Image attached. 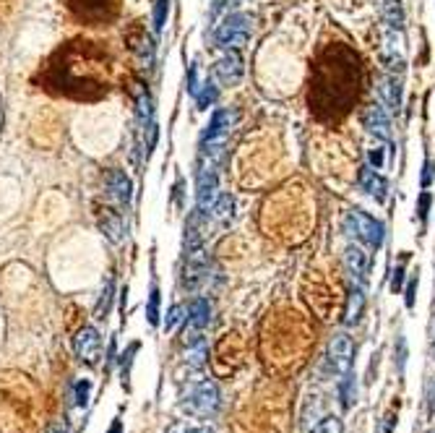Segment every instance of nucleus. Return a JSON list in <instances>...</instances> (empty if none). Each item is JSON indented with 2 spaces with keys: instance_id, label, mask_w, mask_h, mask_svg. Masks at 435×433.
Returning a JSON list of instances; mask_svg holds the SVG:
<instances>
[{
  "instance_id": "dca6fc26",
  "label": "nucleus",
  "mask_w": 435,
  "mask_h": 433,
  "mask_svg": "<svg viewBox=\"0 0 435 433\" xmlns=\"http://www.w3.org/2000/svg\"><path fill=\"white\" fill-rule=\"evenodd\" d=\"M365 314V290L362 285H352L346 293V305H344V326H357L360 318Z\"/></svg>"
},
{
  "instance_id": "39448f33",
  "label": "nucleus",
  "mask_w": 435,
  "mask_h": 433,
  "mask_svg": "<svg viewBox=\"0 0 435 433\" xmlns=\"http://www.w3.org/2000/svg\"><path fill=\"white\" fill-rule=\"evenodd\" d=\"M250 31H253L250 16H245V13H227L224 21L217 27V34H214V37H217V42L222 47L238 50L250 40Z\"/></svg>"
},
{
  "instance_id": "4c0bfd02",
  "label": "nucleus",
  "mask_w": 435,
  "mask_h": 433,
  "mask_svg": "<svg viewBox=\"0 0 435 433\" xmlns=\"http://www.w3.org/2000/svg\"><path fill=\"white\" fill-rule=\"evenodd\" d=\"M185 87H188V91L196 97L198 94V89H201V84H198V68L196 66H190V71H188V81H185Z\"/></svg>"
},
{
  "instance_id": "6ab92c4d",
  "label": "nucleus",
  "mask_w": 435,
  "mask_h": 433,
  "mask_svg": "<svg viewBox=\"0 0 435 433\" xmlns=\"http://www.w3.org/2000/svg\"><path fill=\"white\" fill-rule=\"evenodd\" d=\"M378 10H381V19L391 31L404 29V6L402 0H378Z\"/></svg>"
},
{
  "instance_id": "e433bc0d",
  "label": "nucleus",
  "mask_w": 435,
  "mask_h": 433,
  "mask_svg": "<svg viewBox=\"0 0 435 433\" xmlns=\"http://www.w3.org/2000/svg\"><path fill=\"white\" fill-rule=\"evenodd\" d=\"M404 274H406V269H404V261H402V264L394 269V277H391V290H394V293L402 290V285H404Z\"/></svg>"
},
{
  "instance_id": "423d86ee",
  "label": "nucleus",
  "mask_w": 435,
  "mask_h": 433,
  "mask_svg": "<svg viewBox=\"0 0 435 433\" xmlns=\"http://www.w3.org/2000/svg\"><path fill=\"white\" fill-rule=\"evenodd\" d=\"M352 363H355V342L346 332H339L328 342V365L337 376H346L352 374Z\"/></svg>"
},
{
  "instance_id": "7c9ffc66",
  "label": "nucleus",
  "mask_w": 435,
  "mask_h": 433,
  "mask_svg": "<svg viewBox=\"0 0 435 433\" xmlns=\"http://www.w3.org/2000/svg\"><path fill=\"white\" fill-rule=\"evenodd\" d=\"M167 13H169V0H157V6H154V29L157 31L165 29Z\"/></svg>"
},
{
  "instance_id": "a18cd8bd",
  "label": "nucleus",
  "mask_w": 435,
  "mask_h": 433,
  "mask_svg": "<svg viewBox=\"0 0 435 433\" xmlns=\"http://www.w3.org/2000/svg\"><path fill=\"white\" fill-rule=\"evenodd\" d=\"M430 433H435V431H430Z\"/></svg>"
},
{
  "instance_id": "a19ab883",
  "label": "nucleus",
  "mask_w": 435,
  "mask_h": 433,
  "mask_svg": "<svg viewBox=\"0 0 435 433\" xmlns=\"http://www.w3.org/2000/svg\"><path fill=\"white\" fill-rule=\"evenodd\" d=\"M427 407H430V413L435 415V381L430 384V389H427Z\"/></svg>"
},
{
  "instance_id": "aec40b11",
  "label": "nucleus",
  "mask_w": 435,
  "mask_h": 433,
  "mask_svg": "<svg viewBox=\"0 0 435 433\" xmlns=\"http://www.w3.org/2000/svg\"><path fill=\"white\" fill-rule=\"evenodd\" d=\"M128 42H130V50H133V52H136V55L141 58V63H146V66H151V63H154V40L148 37L146 31L136 29L128 37Z\"/></svg>"
},
{
  "instance_id": "f257e3e1",
  "label": "nucleus",
  "mask_w": 435,
  "mask_h": 433,
  "mask_svg": "<svg viewBox=\"0 0 435 433\" xmlns=\"http://www.w3.org/2000/svg\"><path fill=\"white\" fill-rule=\"evenodd\" d=\"M360 97V58L344 45L321 52L310 76V110L321 120H337Z\"/></svg>"
},
{
  "instance_id": "473e14b6",
  "label": "nucleus",
  "mask_w": 435,
  "mask_h": 433,
  "mask_svg": "<svg viewBox=\"0 0 435 433\" xmlns=\"http://www.w3.org/2000/svg\"><path fill=\"white\" fill-rule=\"evenodd\" d=\"M433 180H435V165L430 162V159H425V162H422V177H420V186L430 188L433 186Z\"/></svg>"
},
{
  "instance_id": "ea45409f",
  "label": "nucleus",
  "mask_w": 435,
  "mask_h": 433,
  "mask_svg": "<svg viewBox=\"0 0 435 433\" xmlns=\"http://www.w3.org/2000/svg\"><path fill=\"white\" fill-rule=\"evenodd\" d=\"M394 423H396V420H394V413H388L386 418H383V423H381L376 428V433H391V431H394Z\"/></svg>"
},
{
  "instance_id": "9d476101",
  "label": "nucleus",
  "mask_w": 435,
  "mask_h": 433,
  "mask_svg": "<svg viewBox=\"0 0 435 433\" xmlns=\"http://www.w3.org/2000/svg\"><path fill=\"white\" fill-rule=\"evenodd\" d=\"M344 269H346V274L352 277V282H355V285L365 287L367 274H370V254H367V251L360 246V243L346 246V251H344Z\"/></svg>"
},
{
  "instance_id": "20e7f679",
  "label": "nucleus",
  "mask_w": 435,
  "mask_h": 433,
  "mask_svg": "<svg viewBox=\"0 0 435 433\" xmlns=\"http://www.w3.org/2000/svg\"><path fill=\"white\" fill-rule=\"evenodd\" d=\"M180 407L193 418H211L219 410V389L211 381H198L183 394Z\"/></svg>"
},
{
  "instance_id": "7ed1b4c3",
  "label": "nucleus",
  "mask_w": 435,
  "mask_h": 433,
  "mask_svg": "<svg viewBox=\"0 0 435 433\" xmlns=\"http://www.w3.org/2000/svg\"><path fill=\"white\" fill-rule=\"evenodd\" d=\"M342 227H344L346 235L355 237L360 246L373 248V251H378L386 240V225L373 214H367L365 209H349Z\"/></svg>"
},
{
  "instance_id": "9b49d317",
  "label": "nucleus",
  "mask_w": 435,
  "mask_h": 433,
  "mask_svg": "<svg viewBox=\"0 0 435 433\" xmlns=\"http://www.w3.org/2000/svg\"><path fill=\"white\" fill-rule=\"evenodd\" d=\"M235 123H238V112H235V110H229V108L217 110V112L211 115V120H208L204 136H201V144H206V141H227L229 131H232Z\"/></svg>"
},
{
  "instance_id": "2eb2a0df",
  "label": "nucleus",
  "mask_w": 435,
  "mask_h": 433,
  "mask_svg": "<svg viewBox=\"0 0 435 433\" xmlns=\"http://www.w3.org/2000/svg\"><path fill=\"white\" fill-rule=\"evenodd\" d=\"M214 73H217V79L222 81L224 87H235V84H240L243 73H245L243 58H240L238 52H227L224 58L217 60V66H214Z\"/></svg>"
},
{
  "instance_id": "58836bf2",
  "label": "nucleus",
  "mask_w": 435,
  "mask_h": 433,
  "mask_svg": "<svg viewBox=\"0 0 435 433\" xmlns=\"http://www.w3.org/2000/svg\"><path fill=\"white\" fill-rule=\"evenodd\" d=\"M415 293H417V277H412L409 285H406V308L415 305Z\"/></svg>"
},
{
  "instance_id": "a211bd4d",
  "label": "nucleus",
  "mask_w": 435,
  "mask_h": 433,
  "mask_svg": "<svg viewBox=\"0 0 435 433\" xmlns=\"http://www.w3.org/2000/svg\"><path fill=\"white\" fill-rule=\"evenodd\" d=\"M97 219H99V230H102V235L107 237L109 243H120L123 240V219L120 214L115 212L112 207H105L97 212Z\"/></svg>"
},
{
  "instance_id": "f03ea898",
  "label": "nucleus",
  "mask_w": 435,
  "mask_h": 433,
  "mask_svg": "<svg viewBox=\"0 0 435 433\" xmlns=\"http://www.w3.org/2000/svg\"><path fill=\"white\" fill-rule=\"evenodd\" d=\"M99 71H105V55L91 42H70L47 63L42 84L55 94L91 102L107 91V81L99 76Z\"/></svg>"
},
{
  "instance_id": "4be33fe9",
  "label": "nucleus",
  "mask_w": 435,
  "mask_h": 433,
  "mask_svg": "<svg viewBox=\"0 0 435 433\" xmlns=\"http://www.w3.org/2000/svg\"><path fill=\"white\" fill-rule=\"evenodd\" d=\"M206 355H208V347H206V339H204V337H193V339H188L185 360H188L193 368H201V365L206 363Z\"/></svg>"
},
{
  "instance_id": "f3484780",
  "label": "nucleus",
  "mask_w": 435,
  "mask_h": 433,
  "mask_svg": "<svg viewBox=\"0 0 435 433\" xmlns=\"http://www.w3.org/2000/svg\"><path fill=\"white\" fill-rule=\"evenodd\" d=\"M107 193L120 207H128L130 196H133V186H130V177L123 173V170H109L107 175Z\"/></svg>"
},
{
  "instance_id": "c9c22d12",
  "label": "nucleus",
  "mask_w": 435,
  "mask_h": 433,
  "mask_svg": "<svg viewBox=\"0 0 435 433\" xmlns=\"http://www.w3.org/2000/svg\"><path fill=\"white\" fill-rule=\"evenodd\" d=\"M136 353H139V345L133 342V345L128 347V353L123 355V384L128 381V368H130V363H133V355H136Z\"/></svg>"
},
{
  "instance_id": "f8f14e48",
  "label": "nucleus",
  "mask_w": 435,
  "mask_h": 433,
  "mask_svg": "<svg viewBox=\"0 0 435 433\" xmlns=\"http://www.w3.org/2000/svg\"><path fill=\"white\" fill-rule=\"evenodd\" d=\"M357 186L362 188L370 198H376L378 204H383L388 198V180L370 165H362L357 170Z\"/></svg>"
},
{
  "instance_id": "412c9836",
  "label": "nucleus",
  "mask_w": 435,
  "mask_h": 433,
  "mask_svg": "<svg viewBox=\"0 0 435 433\" xmlns=\"http://www.w3.org/2000/svg\"><path fill=\"white\" fill-rule=\"evenodd\" d=\"M211 321V303L206 298H193L188 305V324L193 329H204Z\"/></svg>"
},
{
  "instance_id": "f704fd0d",
  "label": "nucleus",
  "mask_w": 435,
  "mask_h": 433,
  "mask_svg": "<svg viewBox=\"0 0 435 433\" xmlns=\"http://www.w3.org/2000/svg\"><path fill=\"white\" fill-rule=\"evenodd\" d=\"M89 389H91V384L86 381V379L76 384V404H79V407H84V404H86V399H89Z\"/></svg>"
},
{
  "instance_id": "5701e85b",
  "label": "nucleus",
  "mask_w": 435,
  "mask_h": 433,
  "mask_svg": "<svg viewBox=\"0 0 435 433\" xmlns=\"http://www.w3.org/2000/svg\"><path fill=\"white\" fill-rule=\"evenodd\" d=\"M211 214H214V219L217 222H229L232 219V214H235V198L229 196V193H222V196H217V201L211 204Z\"/></svg>"
},
{
  "instance_id": "6e6552de",
  "label": "nucleus",
  "mask_w": 435,
  "mask_h": 433,
  "mask_svg": "<svg viewBox=\"0 0 435 433\" xmlns=\"http://www.w3.org/2000/svg\"><path fill=\"white\" fill-rule=\"evenodd\" d=\"M73 16L86 24H102L115 13V0H68Z\"/></svg>"
},
{
  "instance_id": "4468645a",
  "label": "nucleus",
  "mask_w": 435,
  "mask_h": 433,
  "mask_svg": "<svg viewBox=\"0 0 435 433\" xmlns=\"http://www.w3.org/2000/svg\"><path fill=\"white\" fill-rule=\"evenodd\" d=\"M217 188H219L217 170H198V191H196L198 212H208L211 209V204L217 201Z\"/></svg>"
},
{
  "instance_id": "c03bdc74",
  "label": "nucleus",
  "mask_w": 435,
  "mask_h": 433,
  "mask_svg": "<svg viewBox=\"0 0 435 433\" xmlns=\"http://www.w3.org/2000/svg\"><path fill=\"white\" fill-rule=\"evenodd\" d=\"M49 433H66V428H63V425H55V428H49Z\"/></svg>"
},
{
  "instance_id": "bb28decb",
  "label": "nucleus",
  "mask_w": 435,
  "mask_h": 433,
  "mask_svg": "<svg viewBox=\"0 0 435 433\" xmlns=\"http://www.w3.org/2000/svg\"><path fill=\"white\" fill-rule=\"evenodd\" d=\"M136 115H139L141 123H146L151 118V97H148L144 89L136 91Z\"/></svg>"
},
{
  "instance_id": "393cba45",
  "label": "nucleus",
  "mask_w": 435,
  "mask_h": 433,
  "mask_svg": "<svg viewBox=\"0 0 435 433\" xmlns=\"http://www.w3.org/2000/svg\"><path fill=\"white\" fill-rule=\"evenodd\" d=\"M217 97H219V91H217V87H214L211 81L201 84V89H198V94H196L198 110H208L211 105H214V102H217Z\"/></svg>"
},
{
  "instance_id": "a878e982",
  "label": "nucleus",
  "mask_w": 435,
  "mask_h": 433,
  "mask_svg": "<svg viewBox=\"0 0 435 433\" xmlns=\"http://www.w3.org/2000/svg\"><path fill=\"white\" fill-rule=\"evenodd\" d=\"M339 394H342V404H344V407H352V402H355V397H357V386H355V379H352V374L342 376Z\"/></svg>"
},
{
  "instance_id": "ddd939ff",
  "label": "nucleus",
  "mask_w": 435,
  "mask_h": 433,
  "mask_svg": "<svg viewBox=\"0 0 435 433\" xmlns=\"http://www.w3.org/2000/svg\"><path fill=\"white\" fill-rule=\"evenodd\" d=\"M378 94L386 110L399 112L402 110V99H404V87H402V76L399 73H386L378 79Z\"/></svg>"
},
{
  "instance_id": "c85d7f7f",
  "label": "nucleus",
  "mask_w": 435,
  "mask_h": 433,
  "mask_svg": "<svg viewBox=\"0 0 435 433\" xmlns=\"http://www.w3.org/2000/svg\"><path fill=\"white\" fill-rule=\"evenodd\" d=\"M146 318L148 324H159V287H151V295H148V308H146Z\"/></svg>"
},
{
  "instance_id": "cd10ccee",
  "label": "nucleus",
  "mask_w": 435,
  "mask_h": 433,
  "mask_svg": "<svg viewBox=\"0 0 435 433\" xmlns=\"http://www.w3.org/2000/svg\"><path fill=\"white\" fill-rule=\"evenodd\" d=\"M310 433H344V425H342L337 415H326Z\"/></svg>"
},
{
  "instance_id": "2f4dec72",
  "label": "nucleus",
  "mask_w": 435,
  "mask_h": 433,
  "mask_svg": "<svg viewBox=\"0 0 435 433\" xmlns=\"http://www.w3.org/2000/svg\"><path fill=\"white\" fill-rule=\"evenodd\" d=\"M383 162H386V149H383V147L367 149V165H370V168L381 170V168H383Z\"/></svg>"
},
{
  "instance_id": "37998d69",
  "label": "nucleus",
  "mask_w": 435,
  "mask_h": 433,
  "mask_svg": "<svg viewBox=\"0 0 435 433\" xmlns=\"http://www.w3.org/2000/svg\"><path fill=\"white\" fill-rule=\"evenodd\" d=\"M109 433H120V420H115V423H112V428H109Z\"/></svg>"
},
{
  "instance_id": "c756f323",
  "label": "nucleus",
  "mask_w": 435,
  "mask_h": 433,
  "mask_svg": "<svg viewBox=\"0 0 435 433\" xmlns=\"http://www.w3.org/2000/svg\"><path fill=\"white\" fill-rule=\"evenodd\" d=\"M430 204H433V193H430V191H422V193H420V198H417V216H420V222H422V225H425L427 222V214H430Z\"/></svg>"
},
{
  "instance_id": "1a4fd4ad",
  "label": "nucleus",
  "mask_w": 435,
  "mask_h": 433,
  "mask_svg": "<svg viewBox=\"0 0 435 433\" xmlns=\"http://www.w3.org/2000/svg\"><path fill=\"white\" fill-rule=\"evenodd\" d=\"M73 350L76 358L86 365H97L102 358V337L94 326H81L79 335L73 337Z\"/></svg>"
},
{
  "instance_id": "72a5a7b5",
  "label": "nucleus",
  "mask_w": 435,
  "mask_h": 433,
  "mask_svg": "<svg viewBox=\"0 0 435 433\" xmlns=\"http://www.w3.org/2000/svg\"><path fill=\"white\" fill-rule=\"evenodd\" d=\"M183 311H185V308H183V305H172V308H169V316H167V321H165V329H175V326L180 324V318H183Z\"/></svg>"
},
{
  "instance_id": "0eeeda50",
  "label": "nucleus",
  "mask_w": 435,
  "mask_h": 433,
  "mask_svg": "<svg viewBox=\"0 0 435 433\" xmlns=\"http://www.w3.org/2000/svg\"><path fill=\"white\" fill-rule=\"evenodd\" d=\"M362 129L376 141H391V112L383 102H373L362 110Z\"/></svg>"
},
{
  "instance_id": "b1692460",
  "label": "nucleus",
  "mask_w": 435,
  "mask_h": 433,
  "mask_svg": "<svg viewBox=\"0 0 435 433\" xmlns=\"http://www.w3.org/2000/svg\"><path fill=\"white\" fill-rule=\"evenodd\" d=\"M112 293H115V285H112V277H107V282L102 287V293H99V300H97V308H94V318L99 321H105L109 314V308H112Z\"/></svg>"
},
{
  "instance_id": "79ce46f5",
  "label": "nucleus",
  "mask_w": 435,
  "mask_h": 433,
  "mask_svg": "<svg viewBox=\"0 0 435 433\" xmlns=\"http://www.w3.org/2000/svg\"><path fill=\"white\" fill-rule=\"evenodd\" d=\"M183 433H217V431L208 428V425H201V428H188V431H183Z\"/></svg>"
}]
</instances>
